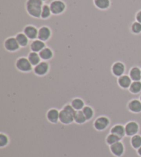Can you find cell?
Listing matches in <instances>:
<instances>
[{"mask_svg":"<svg viewBox=\"0 0 141 157\" xmlns=\"http://www.w3.org/2000/svg\"><path fill=\"white\" fill-rule=\"evenodd\" d=\"M44 2L41 0H27L26 2V13L32 17L41 18Z\"/></svg>","mask_w":141,"mask_h":157,"instance_id":"obj_1","label":"cell"},{"mask_svg":"<svg viewBox=\"0 0 141 157\" xmlns=\"http://www.w3.org/2000/svg\"><path fill=\"white\" fill-rule=\"evenodd\" d=\"M15 67L18 71L23 72H29L32 70V65L28 59L25 57H21L17 59Z\"/></svg>","mask_w":141,"mask_h":157,"instance_id":"obj_2","label":"cell"},{"mask_svg":"<svg viewBox=\"0 0 141 157\" xmlns=\"http://www.w3.org/2000/svg\"><path fill=\"white\" fill-rule=\"evenodd\" d=\"M52 15H58L63 13L66 9V4L62 0H53L50 3Z\"/></svg>","mask_w":141,"mask_h":157,"instance_id":"obj_3","label":"cell"},{"mask_svg":"<svg viewBox=\"0 0 141 157\" xmlns=\"http://www.w3.org/2000/svg\"><path fill=\"white\" fill-rule=\"evenodd\" d=\"M50 71V64L46 61H41L33 69L34 73L38 77H44Z\"/></svg>","mask_w":141,"mask_h":157,"instance_id":"obj_4","label":"cell"},{"mask_svg":"<svg viewBox=\"0 0 141 157\" xmlns=\"http://www.w3.org/2000/svg\"><path fill=\"white\" fill-rule=\"evenodd\" d=\"M110 124V120L105 116L97 117L94 122V128L98 131H103Z\"/></svg>","mask_w":141,"mask_h":157,"instance_id":"obj_5","label":"cell"},{"mask_svg":"<svg viewBox=\"0 0 141 157\" xmlns=\"http://www.w3.org/2000/svg\"><path fill=\"white\" fill-rule=\"evenodd\" d=\"M4 48L8 52H13L19 50V44L15 37H10L6 39L4 41Z\"/></svg>","mask_w":141,"mask_h":157,"instance_id":"obj_6","label":"cell"},{"mask_svg":"<svg viewBox=\"0 0 141 157\" xmlns=\"http://www.w3.org/2000/svg\"><path fill=\"white\" fill-rule=\"evenodd\" d=\"M125 134L128 136H133L136 135L140 131V125L135 121L128 122L125 126Z\"/></svg>","mask_w":141,"mask_h":157,"instance_id":"obj_7","label":"cell"},{"mask_svg":"<svg viewBox=\"0 0 141 157\" xmlns=\"http://www.w3.org/2000/svg\"><path fill=\"white\" fill-rule=\"evenodd\" d=\"M125 66L123 62L117 61L113 64L111 68L112 75L116 77H121L125 73Z\"/></svg>","mask_w":141,"mask_h":157,"instance_id":"obj_8","label":"cell"},{"mask_svg":"<svg viewBox=\"0 0 141 157\" xmlns=\"http://www.w3.org/2000/svg\"><path fill=\"white\" fill-rule=\"evenodd\" d=\"M52 30L48 26H44L39 29L38 32V39L42 41L46 42L51 38Z\"/></svg>","mask_w":141,"mask_h":157,"instance_id":"obj_9","label":"cell"},{"mask_svg":"<svg viewBox=\"0 0 141 157\" xmlns=\"http://www.w3.org/2000/svg\"><path fill=\"white\" fill-rule=\"evenodd\" d=\"M39 30L36 27L32 25H28L25 26L23 30V33L27 36V37L31 40H35L38 37Z\"/></svg>","mask_w":141,"mask_h":157,"instance_id":"obj_10","label":"cell"},{"mask_svg":"<svg viewBox=\"0 0 141 157\" xmlns=\"http://www.w3.org/2000/svg\"><path fill=\"white\" fill-rule=\"evenodd\" d=\"M59 121L64 125L70 124L73 123V121H74V116L69 113L68 112L62 109L61 110L59 111Z\"/></svg>","mask_w":141,"mask_h":157,"instance_id":"obj_11","label":"cell"},{"mask_svg":"<svg viewBox=\"0 0 141 157\" xmlns=\"http://www.w3.org/2000/svg\"><path fill=\"white\" fill-rule=\"evenodd\" d=\"M131 83V78L128 75H123L121 77H118L117 79L118 85L123 90H128V88H129Z\"/></svg>","mask_w":141,"mask_h":157,"instance_id":"obj_12","label":"cell"},{"mask_svg":"<svg viewBox=\"0 0 141 157\" xmlns=\"http://www.w3.org/2000/svg\"><path fill=\"white\" fill-rule=\"evenodd\" d=\"M128 108L131 113L139 114L141 113V101L138 99H131L128 103Z\"/></svg>","mask_w":141,"mask_h":157,"instance_id":"obj_13","label":"cell"},{"mask_svg":"<svg viewBox=\"0 0 141 157\" xmlns=\"http://www.w3.org/2000/svg\"><path fill=\"white\" fill-rule=\"evenodd\" d=\"M110 151L114 156L120 157L123 155L125 152V147L121 141H118L116 144L110 145Z\"/></svg>","mask_w":141,"mask_h":157,"instance_id":"obj_14","label":"cell"},{"mask_svg":"<svg viewBox=\"0 0 141 157\" xmlns=\"http://www.w3.org/2000/svg\"><path fill=\"white\" fill-rule=\"evenodd\" d=\"M46 117L50 123L56 124L59 121V111L55 108H50L47 112Z\"/></svg>","mask_w":141,"mask_h":157,"instance_id":"obj_15","label":"cell"},{"mask_svg":"<svg viewBox=\"0 0 141 157\" xmlns=\"http://www.w3.org/2000/svg\"><path fill=\"white\" fill-rule=\"evenodd\" d=\"M46 47V43L44 41L39 40V39L33 40L30 45V49L31 50V51L35 52H39Z\"/></svg>","mask_w":141,"mask_h":157,"instance_id":"obj_16","label":"cell"},{"mask_svg":"<svg viewBox=\"0 0 141 157\" xmlns=\"http://www.w3.org/2000/svg\"><path fill=\"white\" fill-rule=\"evenodd\" d=\"M110 133H112L123 139L126 135L125 126L122 124H116L113 126L110 130Z\"/></svg>","mask_w":141,"mask_h":157,"instance_id":"obj_17","label":"cell"},{"mask_svg":"<svg viewBox=\"0 0 141 157\" xmlns=\"http://www.w3.org/2000/svg\"><path fill=\"white\" fill-rule=\"evenodd\" d=\"M39 54L41 59L48 61L51 60L54 57V52H53L52 50L48 47L45 48L41 51L39 52Z\"/></svg>","mask_w":141,"mask_h":157,"instance_id":"obj_18","label":"cell"},{"mask_svg":"<svg viewBox=\"0 0 141 157\" xmlns=\"http://www.w3.org/2000/svg\"><path fill=\"white\" fill-rule=\"evenodd\" d=\"M129 76L133 81H138L141 80V68L135 66L131 68L129 72Z\"/></svg>","mask_w":141,"mask_h":157,"instance_id":"obj_19","label":"cell"},{"mask_svg":"<svg viewBox=\"0 0 141 157\" xmlns=\"http://www.w3.org/2000/svg\"><path fill=\"white\" fill-rule=\"evenodd\" d=\"M70 104L76 110H82L83 108L85 107V101L81 99L80 97H75L74 99L71 100V102H70Z\"/></svg>","mask_w":141,"mask_h":157,"instance_id":"obj_20","label":"cell"},{"mask_svg":"<svg viewBox=\"0 0 141 157\" xmlns=\"http://www.w3.org/2000/svg\"><path fill=\"white\" fill-rule=\"evenodd\" d=\"M15 37L16 38L19 46L22 48L26 47L28 45V43H29V39L27 37V36L24 33H17L15 36Z\"/></svg>","mask_w":141,"mask_h":157,"instance_id":"obj_21","label":"cell"},{"mask_svg":"<svg viewBox=\"0 0 141 157\" xmlns=\"http://www.w3.org/2000/svg\"><path fill=\"white\" fill-rule=\"evenodd\" d=\"M27 58L28 59V60H29L32 66H36V65H38L41 62V59L40 56H39V54H38V52L32 51L28 53Z\"/></svg>","mask_w":141,"mask_h":157,"instance_id":"obj_22","label":"cell"},{"mask_svg":"<svg viewBox=\"0 0 141 157\" xmlns=\"http://www.w3.org/2000/svg\"><path fill=\"white\" fill-rule=\"evenodd\" d=\"M93 3L95 6L100 10L108 9L111 5L110 0H94Z\"/></svg>","mask_w":141,"mask_h":157,"instance_id":"obj_23","label":"cell"},{"mask_svg":"<svg viewBox=\"0 0 141 157\" xmlns=\"http://www.w3.org/2000/svg\"><path fill=\"white\" fill-rule=\"evenodd\" d=\"M129 91L132 94L139 95L141 92V81H133L129 87Z\"/></svg>","mask_w":141,"mask_h":157,"instance_id":"obj_24","label":"cell"},{"mask_svg":"<svg viewBox=\"0 0 141 157\" xmlns=\"http://www.w3.org/2000/svg\"><path fill=\"white\" fill-rule=\"evenodd\" d=\"M74 122L77 124H83L87 121L82 110H78L76 112L74 115Z\"/></svg>","mask_w":141,"mask_h":157,"instance_id":"obj_25","label":"cell"},{"mask_svg":"<svg viewBox=\"0 0 141 157\" xmlns=\"http://www.w3.org/2000/svg\"><path fill=\"white\" fill-rule=\"evenodd\" d=\"M130 143L132 147L135 150H138L141 146V135L137 134L136 135L131 136Z\"/></svg>","mask_w":141,"mask_h":157,"instance_id":"obj_26","label":"cell"},{"mask_svg":"<svg viewBox=\"0 0 141 157\" xmlns=\"http://www.w3.org/2000/svg\"><path fill=\"white\" fill-rule=\"evenodd\" d=\"M52 15V12L50 10V6L47 4H44L43 7H42L41 14V18L42 19H47L50 17Z\"/></svg>","mask_w":141,"mask_h":157,"instance_id":"obj_27","label":"cell"},{"mask_svg":"<svg viewBox=\"0 0 141 157\" xmlns=\"http://www.w3.org/2000/svg\"><path fill=\"white\" fill-rule=\"evenodd\" d=\"M83 113L84 115L86 116L87 121L91 120L93 117H94V110L92 107L90 105H86L83 108Z\"/></svg>","mask_w":141,"mask_h":157,"instance_id":"obj_28","label":"cell"},{"mask_svg":"<svg viewBox=\"0 0 141 157\" xmlns=\"http://www.w3.org/2000/svg\"><path fill=\"white\" fill-rule=\"evenodd\" d=\"M121 139H121L120 137H119L117 135H116V134L110 133L109 134H108V136H107L105 141H106L107 144H108L109 145H112L113 144H116V143L120 141Z\"/></svg>","mask_w":141,"mask_h":157,"instance_id":"obj_29","label":"cell"},{"mask_svg":"<svg viewBox=\"0 0 141 157\" xmlns=\"http://www.w3.org/2000/svg\"><path fill=\"white\" fill-rule=\"evenodd\" d=\"M131 31L135 35H139L141 33V24L135 21L131 26Z\"/></svg>","mask_w":141,"mask_h":157,"instance_id":"obj_30","label":"cell"},{"mask_svg":"<svg viewBox=\"0 0 141 157\" xmlns=\"http://www.w3.org/2000/svg\"><path fill=\"white\" fill-rule=\"evenodd\" d=\"M8 141H9V139H8V137L6 134L4 133L0 134V147H4L6 146L8 144Z\"/></svg>","mask_w":141,"mask_h":157,"instance_id":"obj_31","label":"cell"},{"mask_svg":"<svg viewBox=\"0 0 141 157\" xmlns=\"http://www.w3.org/2000/svg\"><path fill=\"white\" fill-rule=\"evenodd\" d=\"M63 110H66V111L68 112L69 113L72 114L73 116L74 115L75 113H76V112H77V110H76L75 109L72 107L71 104H66V105H65L63 106Z\"/></svg>","mask_w":141,"mask_h":157,"instance_id":"obj_32","label":"cell"},{"mask_svg":"<svg viewBox=\"0 0 141 157\" xmlns=\"http://www.w3.org/2000/svg\"><path fill=\"white\" fill-rule=\"evenodd\" d=\"M136 21L139 22V23L141 24V10H139V12L136 13Z\"/></svg>","mask_w":141,"mask_h":157,"instance_id":"obj_33","label":"cell"},{"mask_svg":"<svg viewBox=\"0 0 141 157\" xmlns=\"http://www.w3.org/2000/svg\"><path fill=\"white\" fill-rule=\"evenodd\" d=\"M137 154L139 155V156H140L141 157V146L137 150Z\"/></svg>","mask_w":141,"mask_h":157,"instance_id":"obj_34","label":"cell"},{"mask_svg":"<svg viewBox=\"0 0 141 157\" xmlns=\"http://www.w3.org/2000/svg\"><path fill=\"white\" fill-rule=\"evenodd\" d=\"M139 99H140V101H141V94L140 95V97H139Z\"/></svg>","mask_w":141,"mask_h":157,"instance_id":"obj_35","label":"cell"},{"mask_svg":"<svg viewBox=\"0 0 141 157\" xmlns=\"http://www.w3.org/2000/svg\"><path fill=\"white\" fill-rule=\"evenodd\" d=\"M41 1H42V2H46L47 0H41Z\"/></svg>","mask_w":141,"mask_h":157,"instance_id":"obj_36","label":"cell"}]
</instances>
